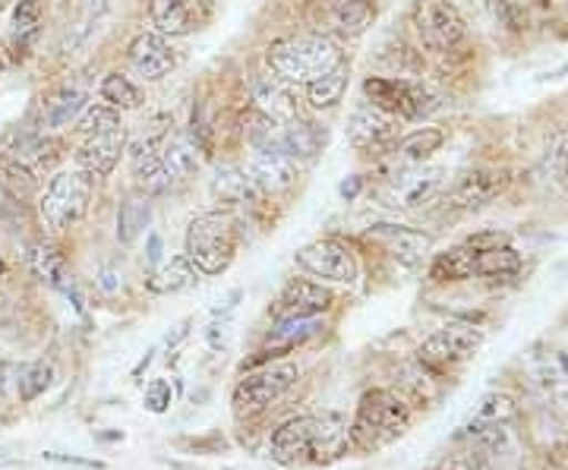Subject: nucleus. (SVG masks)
<instances>
[{"mask_svg": "<svg viewBox=\"0 0 568 470\" xmlns=\"http://www.w3.org/2000/svg\"><path fill=\"white\" fill-rule=\"evenodd\" d=\"M149 218H152L149 193H130L121 203V212H118V241L121 244H133L145 231Z\"/></svg>", "mask_w": 568, "mask_h": 470, "instance_id": "473e14b6", "label": "nucleus"}, {"mask_svg": "<svg viewBox=\"0 0 568 470\" xmlns=\"http://www.w3.org/2000/svg\"><path fill=\"white\" fill-rule=\"evenodd\" d=\"M29 259H32V268H36V275H39L41 282H48L51 287L63 290L67 297L77 294V287L70 282V275H67V263H63V256L54 246H32V256Z\"/></svg>", "mask_w": 568, "mask_h": 470, "instance_id": "72a5a7b5", "label": "nucleus"}, {"mask_svg": "<svg viewBox=\"0 0 568 470\" xmlns=\"http://www.w3.org/2000/svg\"><path fill=\"white\" fill-rule=\"evenodd\" d=\"M118 126H123L121 111H114L108 104H95V108H85L82 111V136H89V133H108V130H118Z\"/></svg>", "mask_w": 568, "mask_h": 470, "instance_id": "58836bf2", "label": "nucleus"}, {"mask_svg": "<svg viewBox=\"0 0 568 470\" xmlns=\"http://www.w3.org/2000/svg\"><path fill=\"white\" fill-rule=\"evenodd\" d=\"M361 190H364V177L354 174V177H347L345 184H342V196H345L347 203H354V200L361 196Z\"/></svg>", "mask_w": 568, "mask_h": 470, "instance_id": "a18cd8bd", "label": "nucleus"}, {"mask_svg": "<svg viewBox=\"0 0 568 470\" xmlns=\"http://www.w3.org/2000/svg\"><path fill=\"white\" fill-rule=\"evenodd\" d=\"M366 237H369L373 244L386 246L395 259H402L407 266L420 263L426 253H429V246H433V237H429V234L405 225H373L366 227Z\"/></svg>", "mask_w": 568, "mask_h": 470, "instance_id": "aec40b11", "label": "nucleus"}, {"mask_svg": "<svg viewBox=\"0 0 568 470\" xmlns=\"http://www.w3.org/2000/svg\"><path fill=\"white\" fill-rule=\"evenodd\" d=\"M3 7H10V0H0V10H3Z\"/></svg>", "mask_w": 568, "mask_h": 470, "instance_id": "3c124183", "label": "nucleus"}, {"mask_svg": "<svg viewBox=\"0 0 568 470\" xmlns=\"http://www.w3.org/2000/svg\"><path fill=\"white\" fill-rule=\"evenodd\" d=\"M489 10V17L499 22V25H506V29H521V10L515 7V0H484Z\"/></svg>", "mask_w": 568, "mask_h": 470, "instance_id": "79ce46f5", "label": "nucleus"}, {"mask_svg": "<svg viewBox=\"0 0 568 470\" xmlns=\"http://www.w3.org/2000/svg\"><path fill=\"white\" fill-rule=\"evenodd\" d=\"M200 275H222L237 256V225L227 212H203L186 227V253Z\"/></svg>", "mask_w": 568, "mask_h": 470, "instance_id": "f03ea898", "label": "nucleus"}, {"mask_svg": "<svg viewBox=\"0 0 568 470\" xmlns=\"http://www.w3.org/2000/svg\"><path fill=\"white\" fill-rule=\"evenodd\" d=\"M92 196H95V177L92 174H85L82 167L58 171L39 196L41 222L54 234L70 231L89 215Z\"/></svg>", "mask_w": 568, "mask_h": 470, "instance_id": "20e7f679", "label": "nucleus"}, {"mask_svg": "<svg viewBox=\"0 0 568 470\" xmlns=\"http://www.w3.org/2000/svg\"><path fill=\"white\" fill-rule=\"evenodd\" d=\"M162 164L164 174H168V184L174 190V186L190 181L196 174V167H200V145L193 143L190 136H183V133H174L162 149Z\"/></svg>", "mask_w": 568, "mask_h": 470, "instance_id": "a878e982", "label": "nucleus"}, {"mask_svg": "<svg viewBox=\"0 0 568 470\" xmlns=\"http://www.w3.org/2000/svg\"><path fill=\"white\" fill-rule=\"evenodd\" d=\"M196 275L200 272L193 268V263L186 256H174L171 263H159V266L149 272L145 287L152 294H181L186 287L196 285Z\"/></svg>", "mask_w": 568, "mask_h": 470, "instance_id": "c85d7f7f", "label": "nucleus"}, {"mask_svg": "<svg viewBox=\"0 0 568 470\" xmlns=\"http://www.w3.org/2000/svg\"><path fill=\"white\" fill-rule=\"evenodd\" d=\"M429 278L436 285H452V282H467L477 278V249L467 244L452 246L446 253H436L433 266H429Z\"/></svg>", "mask_w": 568, "mask_h": 470, "instance_id": "cd10ccee", "label": "nucleus"}, {"mask_svg": "<svg viewBox=\"0 0 568 470\" xmlns=\"http://www.w3.org/2000/svg\"><path fill=\"white\" fill-rule=\"evenodd\" d=\"M99 95L108 108L114 111H136L145 99H142V89L130 76L123 73H108L99 85Z\"/></svg>", "mask_w": 568, "mask_h": 470, "instance_id": "c9c22d12", "label": "nucleus"}, {"mask_svg": "<svg viewBox=\"0 0 568 470\" xmlns=\"http://www.w3.org/2000/svg\"><path fill=\"white\" fill-rule=\"evenodd\" d=\"M212 193L222 203L231 205H256L265 200L263 193L256 190V184L250 181V174L241 171V167H224V171H219L215 181H212Z\"/></svg>", "mask_w": 568, "mask_h": 470, "instance_id": "2f4dec72", "label": "nucleus"}, {"mask_svg": "<svg viewBox=\"0 0 568 470\" xmlns=\"http://www.w3.org/2000/svg\"><path fill=\"white\" fill-rule=\"evenodd\" d=\"M89 108V95L77 85H61L54 89L44 102H41V126L44 130H61L67 123H73L82 111Z\"/></svg>", "mask_w": 568, "mask_h": 470, "instance_id": "b1692460", "label": "nucleus"}, {"mask_svg": "<svg viewBox=\"0 0 568 470\" xmlns=\"http://www.w3.org/2000/svg\"><path fill=\"white\" fill-rule=\"evenodd\" d=\"M325 331L323 316H297V319H278L275 328L268 331L265 338V357H282V354H291L294 348H301L306 341L320 338Z\"/></svg>", "mask_w": 568, "mask_h": 470, "instance_id": "412c9836", "label": "nucleus"}, {"mask_svg": "<svg viewBox=\"0 0 568 470\" xmlns=\"http://www.w3.org/2000/svg\"><path fill=\"white\" fill-rule=\"evenodd\" d=\"M108 7H111V0H80V22H77V41H82L89 32H92V25L102 20L104 13H108Z\"/></svg>", "mask_w": 568, "mask_h": 470, "instance_id": "a19ab883", "label": "nucleus"}, {"mask_svg": "<svg viewBox=\"0 0 568 470\" xmlns=\"http://www.w3.org/2000/svg\"><path fill=\"white\" fill-rule=\"evenodd\" d=\"M142 405H145V410H152V413H168V410H171V405H174V391H171V382H168V379H152V382L145 386Z\"/></svg>", "mask_w": 568, "mask_h": 470, "instance_id": "ea45409f", "label": "nucleus"}, {"mask_svg": "<svg viewBox=\"0 0 568 470\" xmlns=\"http://www.w3.org/2000/svg\"><path fill=\"white\" fill-rule=\"evenodd\" d=\"M398 133H402L398 121L373 104L357 108L347 123V140L357 152H388L398 145Z\"/></svg>", "mask_w": 568, "mask_h": 470, "instance_id": "9b49d317", "label": "nucleus"}, {"mask_svg": "<svg viewBox=\"0 0 568 470\" xmlns=\"http://www.w3.org/2000/svg\"><path fill=\"white\" fill-rule=\"evenodd\" d=\"M537 379L556 395V401H562L568 408V354H552V357H547L540 364V369H537Z\"/></svg>", "mask_w": 568, "mask_h": 470, "instance_id": "4c0bfd02", "label": "nucleus"}, {"mask_svg": "<svg viewBox=\"0 0 568 470\" xmlns=\"http://www.w3.org/2000/svg\"><path fill=\"white\" fill-rule=\"evenodd\" d=\"M443 145H446V130H439V126H420V130L407 133L405 140L395 145V152L405 162L420 164L426 159H433Z\"/></svg>", "mask_w": 568, "mask_h": 470, "instance_id": "f704fd0d", "label": "nucleus"}, {"mask_svg": "<svg viewBox=\"0 0 568 470\" xmlns=\"http://www.w3.org/2000/svg\"><path fill=\"white\" fill-rule=\"evenodd\" d=\"M253 108H260L265 117H272V121L282 123V126L284 123L301 121L294 95H291V92H287V85L275 80V76L260 80L256 85H253Z\"/></svg>", "mask_w": 568, "mask_h": 470, "instance_id": "393cba45", "label": "nucleus"}, {"mask_svg": "<svg viewBox=\"0 0 568 470\" xmlns=\"http://www.w3.org/2000/svg\"><path fill=\"white\" fill-rule=\"evenodd\" d=\"M130 167H133V177L140 181L149 196H159V193L171 190L168 174H164L162 152H159L152 136H140V140L130 143Z\"/></svg>", "mask_w": 568, "mask_h": 470, "instance_id": "4be33fe9", "label": "nucleus"}, {"mask_svg": "<svg viewBox=\"0 0 568 470\" xmlns=\"http://www.w3.org/2000/svg\"><path fill=\"white\" fill-rule=\"evenodd\" d=\"M508 186L506 167H477L458 177L446 193V205L455 212H480Z\"/></svg>", "mask_w": 568, "mask_h": 470, "instance_id": "9d476101", "label": "nucleus"}, {"mask_svg": "<svg viewBox=\"0 0 568 470\" xmlns=\"http://www.w3.org/2000/svg\"><path fill=\"white\" fill-rule=\"evenodd\" d=\"M325 145V130L310 121H294L282 126V155L294 162H313Z\"/></svg>", "mask_w": 568, "mask_h": 470, "instance_id": "bb28decb", "label": "nucleus"}, {"mask_svg": "<svg viewBox=\"0 0 568 470\" xmlns=\"http://www.w3.org/2000/svg\"><path fill=\"white\" fill-rule=\"evenodd\" d=\"M205 0H149V20L159 35L183 39L205 20Z\"/></svg>", "mask_w": 568, "mask_h": 470, "instance_id": "2eb2a0df", "label": "nucleus"}, {"mask_svg": "<svg viewBox=\"0 0 568 470\" xmlns=\"http://www.w3.org/2000/svg\"><path fill=\"white\" fill-rule=\"evenodd\" d=\"M410 20H414V29L424 41V48L439 51V54L458 48L467 35L465 17L458 13V7L452 0H417Z\"/></svg>", "mask_w": 568, "mask_h": 470, "instance_id": "6e6552de", "label": "nucleus"}, {"mask_svg": "<svg viewBox=\"0 0 568 470\" xmlns=\"http://www.w3.org/2000/svg\"><path fill=\"white\" fill-rule=\"evenodd\" d=\"M484 331L470 323H448L439 331H433L424 345L417 348V364L433 372V376H446L455 367H462L470 360V354L480 348Z\"/></svg>", "mask_w": 568, "mask_h": 470, "instance_id": "0eeeda50", "label": "nucleus"}, {"mask_svg": "<svg viewBox=\"0 0 568 470\" xmlns=\"http://www.w3.org/2000/svg\"><path fill=\"white\" fill-rule=\"evenodd\" d=\"M410 423V410L407 405L388 389L366 391L357 405V417L347 427L351 430V442L361 451H376L395 442Z\"/></svg>", "mask_w": 568, "mask_h": 470, "instance_id": "7ed1b4c3", "label": "nucleus"}, {"mask_svg": "<svg viewBox=\"0 0 568 470\" xmlns=\"http://www.w3.org/2000/svg\"><path fill=\"white\" fill-rule=\"evenodd\" d=\"M521 266H525L521 253L508 244L477 253V278L484 282H511L521 275Z\"/></svg>", "mask_w": 568, "mask_h": 470, "instance_id": "c756f323", "label": "nucleus"}, {"mask_svg": "<svg viewBox=\"0 0 568 470\" xmlns=\"http://www.w3.org/2000/svg\"><path fill=\"white\" fill-rule=\"evenodd\" d=\"M44 461H54V464H73V468L104 470V461H95V458H77V454H61V451H44Z\"/></svg>", "mask_w": 568, "mask_h": 470, "instance_id": "c03bdc74", "label": "nucleus"}, {"mask_svg": "<svg viewBox=\"0 0 568 470\" xmlns=\"http://www.w3.org/2000/svg\"><path fill=\"white\" fill-rule=\"evenodd\" d=\"M123 152H126V130L123 126L108 130V133H89L82 140L80 152H77V167H82L92 177H108L118 167Z\"/></svg>", "mask_w": 568, "mask_h": 470, "instance_id": "dca6fc26", "label": "nucleus"}, {"mask_svg": "<svg viewBox=\"0 0 568 470\" xmlns=\"http://www.w3.org/2000/svg\"><path fill=\"white\" fill-rule=\"evenodd\" d=\"M465 244L470 249H477V253H484V249H496V246L508 244V237L499 234V231H480V234H470Z\"/></svg>", "mask_w": 568, "mask_h": 470, "instance_id": "37998d69", "label": "nucleus"}, {"mask_svg": "<svg viewBox=\"0 0 568 470\" xmlns=\"http://www.w3.org/2000/svg\"><path fill=\"white\" fill-rule=\"evenodd\" d=\"M297 379H301L297 364H265V367L246 372L231 398L237 417H253V413H263L272 405H278L284 395L297 386Z\"/></svg>", "mask_w": 568, "mask_h": 470, "instance_id": "423d86ee", "label": "nucleus"}, {"mask_svg": "<svg viewBox=\"0 0 568 470\" xmlns=\"http://www.w3.org/2000/svg\"><path fill=\"white\" fill-rule=\"evenodd\" d=\"M126 61L136 70V76L149 82L164 80L174 70V51L159 32H140L126 48Z\"/></svg>", "mask_w": 568, "mask_h": 470, "instance_id": "f3484780", "label": "nucleus"}, {"mask_svg": "<svg viewBox=\"0 0 568 470\" xmlns=\"http://www.w3.org/2000/svg\"><path fill=\"white\" fill-rule=\"evenodd\" d=\"M294 263L304 268L306 275L323 278V282H335V285H354L357 272H361L351 246L335 241V237H323V241L306 244L304 249H297Z\"/></svg>", "mask_w": 568, "mask_h": 470, "instance_id": "1a4fd4ad", "label": "nucleus"}, {"mask_svg": "<svg viewBox=\"0 0 568 470\" xmlns=\"http://www.w3.org/2000/svg\"><path fill=\"white\" fill-rule=\"evenodd\" d=\"M244 171L263 196H282L297 184V162L278 152H253Z\"/></svg>", "mask_w": 568, "mask_h": 470, "instance_id": "6ab92c4d", "label": "nucleus"}, {"mask_svg": "<svg viewBox=\"0 0 568 470\" xmlns=\"http://www.w3.org/2000/svg\"><path fill=\"white\" fill-rule=\"evenodd\" d=\"M145 259H149L152 268L162 263V237L159 234H149V253H145Z\"/></svg>", "mask_w": 568, "mask_h": 470, "instance_id": "49530a36", "label": "nucleus"}, {"mask_svg": "<svg viewBox=\"0 0 568 470\" xmlns=\"http://www.w3.org/2000/svg\"><path fill=\"white\" fill-rule=\"evenodd\" d=\"M265 63L272 76L284 85H306L328 70H335L342 61V48L323 32L310 35H291L278 39L265 51Z\"/></svg>", "mask_w": 568, "mask_h": 470, "instance_id": "f257e3e1", "label": "nucleus"}, {"mask_svg": "<svg viewBox=\"0 0 568 470\" xmlns=\"http://www.w3.org/2000/svg\"><path fill=\"white\" fill-rule=\"evenodd\" d=\"M364 95L373 108L386 111L395 121H424L436 111V95L424 82L405 76H366Z\"/></svg>", "mask_w": 568, "mask_h": 470, "instance_id": "39448f33", "label": "nucleus"}, {"mask_svg": "<svg viewBox=\"0 0 568 470\" xmlns=\"http://www.w3.org/2000/svg\"><path fill=\"white\" fill-rule=\"evenodd\" d=\"M3 272H7V263H3V256H0V278H3Z\"/></svg>", "mask_w": 568, "mask_h": 470, "instance_id": "8fccbe9b", "label": "nucleus"}, {"mask_svg": "<svg viewBox=\"0 0 568 470\" xmlns=\"http://www.w3.org/2000/svg\"><path fill=\"white\" fill-rule=\"evenodd\" d=\"M323 17L320 32H332L338 39H357L376 20V3L373 0H323Z\"/></svg>", "mask_w": 568, "mask_h": 470, "instance_id": "ddd939ff", "label": "nucleus"}, {"mask_svg": "<svg viewBox=\"0 0 568 470\" xmlns=\"http://www.w3.org/2000/svg\"><path fill=\"white\" fill-rule=\"evenodd\" d=\"M313 436H316V417H294L275 430L272 442H268V458L275 464H284V468L310 461Z\"/></svg>", "mask_w": 568, "mask_h": 470, "instance_id": "a211bd4d", "label": "nucleus"}, {"mask_svg": "<svg viewBox=\"0 0 568 470\" xmlns=\"http://www.w3.org/2000/svg\"><path fill=\"white\" fill-rule=\"evenodd\" d=\"M51 382H54V367L44 364V360H36V364H29V367L20 369L17 395H20L22 405H29V401H36L39 395H44V391L51 389Z\"/></svg>", "mask_w": 568, "mask_h": 470, "instance_id": "e433bc0d", "label": "nucleus"}, {"mask_svg": "<svg viewBox=\"0 0 568 470\" xmlns=\"http://www.w3.org/2000/svg\"><path fill=\"white\" fill-rule=\"evenodd\" d=\"M347 80H351L347 63H338L335 70H328V73L316 76L313 82H306L304 95H306V102H310V108H316V111H328V108H335V104L345 99Z\"/></svg>", "mask_w": 568, "mask_h": 470, "instance_id": "7c9ffc66", "label": "nucleus"}, {"mask_svg": "<svg viewBox=\"0 0 568 470\" xmlns=\"http://www.w3.org/2000/svg\"><path fill=\"white\" fill-rule=\"evenodd\" d=\"M13 208V193H10V186H7V181L0 177V215H7Z\"/></svg>", "mask_w": 568, "mask_h": 470, "instance_id": "de8ad7c7", "label": "nucleus"}, {"mask_svg": "<svg viewBox=\"0 0 568 470\" xmlns=\"http://www.w3.org/2000/svg\"><path fill=\"white\" fill-rule=\"evenodd\" d=\"M446 186V177L439 167H426V171H407L398 174L392 186L386 190V205L392 208H420L433 203Z\"/></svg>", "mask_w": 568, "mask_h": 470, "instance_id": "4468645a", "label": "nucleus"}, {"mask_svg": "<svg viewBox=\"0 0 568 470\" xmlns=\"http://www.w3.org/2000/svg\"><path fill=\"white\" fill-rule=\"evenodd\" d=\"M335 307V290L323 282L310 278H291L275 300V319H297V316H323Z\"/></svg>", "mask_w": 568, "mask_h": 470, "instance_id": "f8f14e48", "label": "nucleus"}, {"mask_svg": "<svg viewBox=\"0 0 568 470\" xmlns=\"http://www.w3.org/2000/svg\"><path fill=\"white\" fill-rule=\"evenodd\" d=\"M114 278H118V275H114V272L108 268V272H104V275H102V287H104V290H118V282H114Z\"/></svg>", "mask_w": 568, "mask_h": 470, "instance_id": "09e8293b", "label": "nucleus"}, {"mask_svg": "<svg viewBox=\"0 0 568 470\" xmlns=\"http://www.w3.org/2000/svg\"><path fill=\"white\" fill-rule=\"evenodd\" d=\"M351 442V430L338 413H325L316 417V436H313V451H310V461L313 464H332L338 461L347 451Z\"/></svg>", "mask_w": 568, "mask_h": 470, "instance_id": "5701e85b", "label": "nucleus"}]
</instances>
